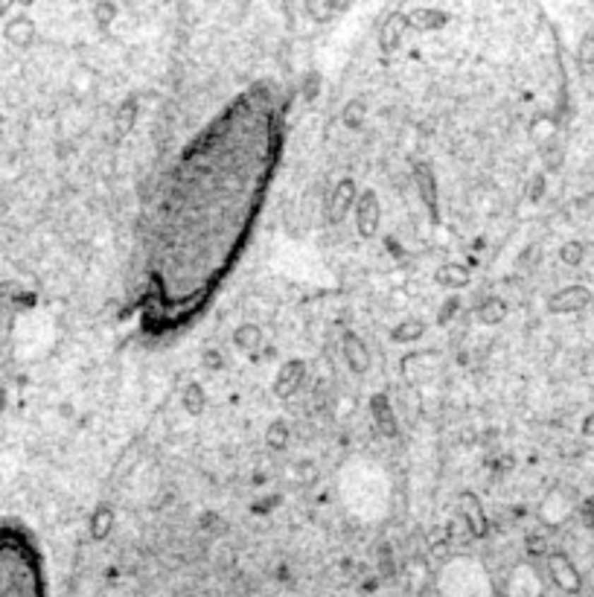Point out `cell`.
Masks as SVG:
<instances>
[{"label": "cell", "mask_w": 594, "mask_h": 597, "mask_svg": "<svg viewBox=\"0 0 594 597\" xmlns=\"http://www.w3.org/2000/svg\"><path fill=\"white\" fill-rule=\"evenodd\" d=\"M591 300H594V295L586 289V285H565V289H559L557 295H551L548 309H551V312H557V315L580 312V309H586Z\"/></svg>", "instance_id": "6da1fadb"}, {"label": "cell", "mask_w": 594, "mask_h": 597, "mask_svg": "<svg viewBox=\"0 0 594 597\" xmlns=\"http://www.w3.org/2000/svg\"><path fill=\"white\" fill-rule=\"evenodd\" d=\"M548 568H551V574H554V583H557L562 591H568V594H577V591H580V586H583L580 571L574 568V562L568 560L565 554L554 551V554L548 557Z\"/></svg>", "instance_id": "7a4b0ae2"}, {"label": "cell", "mask_w": 594, "mask_h": 597, "mask_svg": "<svg viewBox=\"0 0 594 597\" xmlns=\"http://www.w3.org/2000/svg\"><path fill=\"white\" fill-rule=\"evenodd\" d=\"M355 219H359V233L362 236H373L376 227H379V219H382V210H379V199L373 189H367V193L359 199V204H355Z\"/></svg>", "instance_id": "3957f363"}, {"label": "cell", "mask_w": 594, "mask_h": 597, "mask_svg": "<svg viewBox=\"0 0 594 597\" xmlns=\"http://www.w3.org/2000/svg\"><path fill=\"white\" fill-rule=\"evenodd\" d=\"M4 38L12 44V47H30L32 41H35V23H32V18H27V15H15V18H9L6 23H4Z\"/></svg>", "instance_id": "277c9868"}, {"label": "cell", "mask_w": 594, "mask_h": 597, "mask_svg": "<svg viewBox=\"0 0 594 597\" xmlns=\"http://www.w3.org/2000/svg\"><path fill=\"white\" fill-rule=\"evenodd\" d=\"M303 370H306L303 362H286V365H283L280 373H277V379H274V394L283 396V399L297 394L300 382H303Z\"/></svg>", "instance_id": "5b68a950"}, {"label": "cell", "mask_w": 594, "mask_h": 597, "mask_svg": "<svg viewBox=\"0 0 594 597\" xmlns=\"http://www.w3.org/2000/svg\"><path fill=\"white\" fill-rule=\"evenodd\" d=\"M355 201V184L350 178H344L338 187H335V196H332V204H329V219L332 222H341L344 213L352 207Z\"/></svg>", "instance_id": "8992f818"}, {"label": "cell", "mask_w": 594, "mask_h": 597, "mask_svg": "<svg viewBox=\"0 0 594 597\" xmlns=\"http://www.w3.org/2000/svg\"><path fill=\"white\" fill-rule=\"evenodd\" d=\"M344 355H347V362L355 373H364L370 367V355L364 350V344L355 338V336H344Z\"/></svg>", "instance_id": "52a82bcc"}, {"label": "cell", "mask_w": 594, "mask_h": 597, "mask_svg": "<svg viewBox=\"0 0 594 597\" xmlns=\"http://www.w3.org/2000/svg\"><path fill=\"white\" fill-rule=\"evenodd\" d=\"M233 344L239 347V350H248V353H254V350H259V347H263V329H259V326H254V324H242L239 329L233 332Z\"/></svg>", "instance_id": "ba28073f"}, {"label": "cell", "mask_w": 594, "mask_h": 597, "mask_svg": "<svg viewBox=\"0 0 594 597\" xmlns=\"http://www.w3.org/2000/svg\"><path fill=\"white\" fill-rule=\"evenodd\" d=\"M478 318L487 324V326H495L507 318V303L498 300V297H487L481 306H478Z\"/></svg>", "instance_id": "9c48e42d"}, {"label": "cell", "mask_w": 594, "mask_h": 597, "mask_svg": "<svg viewBox=\"0 0 594 597\" xmlns=\"http://www.w3.org/2000/svg\"><path fill=\"white\" fill-rule=\"evenodd\" d=\"M181 405L186 408V414H193V417H198L204 411V388L198 385V382H189V385L184 388Z\"/></svg>", "instance_id": "30bf717a"}, {"label": "cell", "mask_w": 594, "mask_h": 597, "mask_svg": "<svg viewBox=\"0 0 594 597\" xmlns=\"http://www.w3.org/2000/svg\"><path fill=\"white\" fill-rule=\"evenodd\" d=\"M111 521H114V513H111V507H97L90 513V536L93 539H105L108 536V531H111Z\"/></svg>", "instance_id": "8fae6325"}, {"label": "cell", "mask_w": 594, "mask_h": 597, "mask_svg": "<svg viewBox=\"0 0 594 597\" xmlns=\"http://www.w3.org/2000/svg\"><path fill=\"white\" fill-rule=\"evenodd\" d=\"M408 27V18H402V15H393L385 27H382V47H393L399 41V35L405 32Z\"/></svg>", "instance_id": "7c38bea8"}, {"label": "cell", "mask_w": 594, "mask_h": 597, "mask_svg": "<svg viewBox=\"0 0 594 597\" xmlns=\"http://www.w3.org/2000/svg\"><path fill=\"white\" fill-rule=\"evenodd\" d=\"M437 280H440L443 285H466L469 271H466V268H461L458 262H449V266H443V268L437 271Z\"/></svg>", "instance_id": "4fadbf2b"}, {"label": "cell", "mask_w": 594, "mask_h": 597, "mask_svg": "<svg viewBox=\"0 0 594 597\" xmlns=\"http://www.w3.org/2000/svg\"><path fill=\"white\" fill-rule=\"evenodd\" d=\"M134 111H137L134 100H126V102H123V108L117 111V119H114L117 134H129V129L134 126Z\"/></svg>", "instance_id": "5bb4252c"}, {"label": "cell", "mask_w": 594, "mask_h": 597, "mask_svg": "<svg viewBox=\"0 0 594 597\" xmlns=\"http://www.w3.org/2000/svg\"><path fill=\"white\" fill-rule=\"evenodd\" d=\"M559 256H562L565 266H580L583 256H586V245L577 242V239H571V242H565V245L559 248Z\"/></svg>", "instance_id": "9a60e30c"}, {"label": "cell", "mask_w": 594, "mask_h": 597, "mask_svg": "<svg viewBox=\"0 0 594 597\" xmlns=\"http://www.w3.org/2000/svg\"><path fill=\"white\" fill-rule=\"evenodd\" d=\"M408 20L411 23H417V27H440V20H443V15L440 12H434V9H417L414 15H408Z\"/></svg>", "instance_id": "2e32d148"}, {"label": "cell", "mask_w": 594, "mask_h": 597, "mask_svg": "<svg viewBox=\"0 0 594 597\" xmlns=\"http://www.w3.org/2000/svg\"><path fill=\"white\" fill-rule=\"evenodd\" d=\"M402 326L405 329H393V341H411V338L422 336V321H408Z\"/></svg>", "instance_id": "e0dca14e"}, {"label": "cell", "mask_w": 594, "mask_h": 597, "mask_svg": "<svg viewBox=\"0 0 594 597\" xmlns=\"http://www.w3.org/2000/svg\"><path fill=\"white\" fill-rule=\"evenodd\" d=\"M577 59H580V64H583V67H586V64H594V32H591V35H586V38L580 41Z\"/></svg>", "instance_id": "ac0fdd59"}, {"label": "cell", "mask_w": 594, "mask_h": 597, "mask_svg": "<svg viewBox=\"0 0 594 597\" xmlns=\"http://www.w3.org/2000/svg\"><path fill=\"white\" fill-rule=\"evenodd\" d=\"M286 440H289V428L283 425V422H274L268 428V443L271 446H286Z\"/></svg>", "instance_id": "d6986e66"}, {"label": "cell", "mask_w": 594, "mask_h": 597, "mask_svg": "<svg viewBox=\"0 0 594 597\" xmlns=\"http://www.w3.org/2000/svg\"><path fill=\"white\" fill-rule=\"evenodd\" d=\"M362 114H364V105H362L359 100L350 102V105L344 108V117H347V123H350V126H359V123H362Z\"/></svg>", "instance_id": "ffe728a7"}, {"label": "cell", "mask_w": 594, "mask_h": 597, "mask_svg": "<svg viewBox=\"0 0 594 597\" xmlns=\"http://www.w3.org/2000/svg\"><path fill=\"white\" fill-rule=\"evenodd\" d=\"M97 18H100V23H108V20L114 18V6H108V4L97 6Z\"/></svg>", "instance_id": "44dd1931"}, {"label": "cell", "mask_w": 594, "mask_h": 597, "mask_svg": "<svg viewBox=\"0 0 594 597\" xmlns=\"http://www.w3.org/2000/svg\"><path fill=\"white\" fill-rule=\"evenodd\" d=\"M583 521L588 524V528H594V501L583 504Z\"/></svg>", "instance_id": "7402d4cb"}, {"label": "cell", "mask_w": 594, "mask_h": 597, "mask_svg": "<svg viewBox=\"0 0 594 597\" xmlns=\"http://www.w3.org/2000/svg\"><path fill=\"white\" fill-rule=\"evenodd\" d=\"M583 435H586V437H594V414H588V417L583 420Z\"/></svg>", "instance_id": "603a6c76"}, {"label": "cell", "mask_w": 594, "mask_h": 597, "mask_svg": "<svg viewBox=\"0 0 594 597\" xmlns=\"http://www.w3.org/2000/svg\"><path fill=\"white\" fill-rule=\"evenodd\" d=\"M591 303H594V300H591Z\"/></svg>", "instance_id": "cb8c5ba5"}]
</instances>
